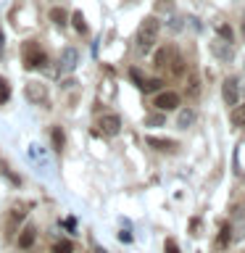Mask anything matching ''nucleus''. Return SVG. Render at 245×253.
<instances>
[{"label": "nucleus", "mask_w": 245, "mask_h": 253, "mask_svg": "<svg viewBox=\"0 0 245 253\" xmlns=\"http://www.w3.org/2000/svg\"><path fill=\"white\" fill-rule=\"evenodd\" d=\"M158 32H161V21H158L156 16H145V19L140 21L137 37H134V42H137V50H140V53H148L150 47L156 45Z\"/></svg>", "instance_id": "obj_1"}, {"label": "nucleus", "mask_w": 245, "mask_h": 253, "mask_svg": "<svg viewBox=\"0 0 245 253\" xmlns=\"http://www.w3.org/2000/svg\"><path fill=\"white\" fill-rule=\"evenodd\" d=\"M27 161L35 166V169L40 174H47L53 169V164H50V153H47V148H42L40 142H29V148H27Z\"/></svg>", "instance_id": "obj_2"}, {"label": "nucleus", "mask_w": 245, "mask_h": 253, "mask_svg": "<svg viewBox=\"0 0 245 253\" xmlns=\"http://www.w3.org/2000/svg\"><path fill=\"white\" fill-rule=\"evenodd\" d=\"M47 63V55L37 47V42L24 45V69H42Z\"/></svg>", "instance_id": "obj_3"}, {"label": "nucleus", "mask_w": 245, "mask_h": 253, "mask_svg": "<svg viewBox=\"0 0 245 253\" xmlns=\"http://www.w3.org/2000/svg\"><path fill=\"white\" fill-rule=\"evenodd\" d=\"M24 98L29 103H35V106H45L47 103V87L42 82H29L24 87Z\"/></svg>", "instance_id": "obj_4"}, {"label": "nucleus", "mask_w": 245, "mask_h": 253, "mask_svg": "<svg viewBox=\"0 0 245 253\" xmlns=\"http://www.w3.org/2000/svg\"><path fill=\"white\" fill-rule=\"evenodd\" d=\"M179 106V95L174 90H166V92H158L156 95V108L158 111H174Z\"/></svg>", "instance_id": "obj_5"}, {"label": "nucleus", "mask_w": 245, "mask_h": 253, "mask_svg": "<svg viewBox=\"0 0 245 253\" xmlns=\"http://www.w3.org/2000/svg\"><path fill=\"white\" fill-rule=\"evenodd\" d=\"M221 98H224L227 106H237L240 103V84H237V79H227L224 87H221Z\"/></svg>", "instance_id": "obj_6"}, {"label": "nucleus", "mask_w": 245, "mask_h": 253, "mask_svg": "<svg viewBox=\"0 0 245 253\" xmlns=\"http://www.w3.org/2000/svg\"><path fill=\"white\" fill-rule=\"evenodd\" d=\"M98 126L103 134H119V129H122V119H119L116 114H106L98 119Z\"/></svg>", "instance_id": "obj_7"}, {"label": "nucleus", "mask_w": 245, "mask_h": 253, "mask_svg": "<svg viewBox=\"0 0 245 253\" xmlns=\"http://www.w3.org/2000/svg\"><path fill=\"white\" fill-rule=\"evenodd\" d=\"M79 63V50L77 47H63L61 53V71H74Z\"/></svg>", "instance_id": "obj_8"}, {"label": "nucleus", "mask_w": 245, "mask_h": 253, "mask_svg": "<svg viewBox=\"0 0 245 253\" xmlns=\"http://www.w3.org/2000/svg\"><path fill=\"white\" fill-rule=\"evenodd\" d=\"M211 53L216 55L221 61H232V45L224 42V40H216V42H211Z\"/></svg>", "instance_id": "obj_9"}, {"label": "nucleus", "mask_w": 245, "mask_h": 253, "mask_svg": "<svg viewBox=\"0 0 245 253\" xmlns=\"http://www.w3.org/2000/svg\"><path fill=\"white\" fill-rule=\"evenodd\" d=\"M35 240H37V229L32 227V224L24 227L21 235H19V248H21V251H29L32 245H35Z\"/></svg>", "instance_id": "obj_10"}, {"label": "nucleus", "mask_w": 245, "mask_h": 253, "mask_svg": "<svg viewBox=\"0 0 245 253\" xmlns=\"http://www.w3.org/2000/svg\"><path fill=\"white\" fill-rule=\"evenodd\" d=\"M145 142L150 148H156V150H174L177 148V142L169 140V137H156V134H150V137H145Z\"/></svg>", "instance_id": "obj_11"}, {"label": "nucleus", "mask_w": 245, "mask_h": 253, "mask_svg": "<svg viewBox=\"0 0 245 253\" xmlns=\"http://www.w3.org/2000/svg\"><path fill=\"white\" fill-rule=\"evenodd\" d=\"M195 124V111L193 108H182L179 116H177V126L179 129H187V126Z\"/></svg>", "instance_id": "obj_12"}, {"label": "nucleus", "mask_w": 245, "mask_h": 253, "mask_svg": "<svg viewBox=\"0 0 245 253\" xmlns=\"http://www.w3.org/2000/svg\"><path fill=\"white\" fill-rule=\"evenodd\" d=\"M171 58H174V50H171V47H161V50L156 53L153 63H156L158 69H166V66H169V61H171Z\"/></svg>", "instance_id": "obj_13"}, {"label": "nucleus", "mask_w": 245, "mask_h": 253, "mask_svg": "<svg viewBox=\"0 0 245 253\" xmlns=\"http://www.w3.org/2000/svg\"><path fill=\"white\" fill-rule=\"evenodd\" d=\"M229 119H232L235 126H245V103H237V106H232V114H229Z\"/></svg>", "instance_id": "obj_14"}, {"label": "nucleus", "mask_w": 245, "mask_h": 253, "mask_svg": "<svg viewBox=\"0 0 245 253\" xmlns=\"http://www.w3.org/2000/svg\"><path fill=\"white\" fill-rule=\"evenodd\" d=\"M50 137H53V148H55V150H63V148H66V137H63V129H61V126H53V129H50Z\"/></svg>", "instance_id": "obj_15"}, {"label": "nucleus", "mask_w": 245, "mask_h": 253, "mask_svg": "<svg viewBox=\"0 0 245 253\" xmlns=\"http://www.w3.org/2000/svg\"><path fill=\"white\" fill-rule=\"evenodd\" d=\"M50 19L58 24V27H66L69 24V11H63V8H50Z\"/></svg>", "instance_id": "obj_16"}, {"label": "nucleus", "mask_w": 245, "mask_h": 253, "mask_svg": "<svg viewBox=\"0 0 245 253\" xmlns=\"http://www.w3.org/2000/svg\"><path fill=\"white\" fill-rule=\"evenodd\" d=\"M71 19V24H74V29L79 32V35H87V24H84V16H82V11H74L69 16Z\"/></svg>", "instance_id": "obj_17"}, {"label": "nucleus", "mask_w": 245, "mask_h": 253, "mask_svg": "<svg viewBox=\"0 0 245 253\" xmlns=\"http://www.w3.org/2000/svg\"><path fill=\"white\" fill-rule=\"evenodd\" d=\"M161 79H142V84H140V90L142 92H158L161 90Z\"/></svg>", "instance_id": "obj_18"}, {"label": "nucleus", "mask_w": 245, "mask_h": 253, "mask_svg": "<svg viewBox=\"0 0 245 253\" xmlns=\"http://www.w3.org/2000/svg\"><path fill=\"white\" fill-rule=\"evenodd\" d=\"M229 240H232V229H229V227L224 224V227L219 229V237H216V243L221 245V248H227V245H229Z\"/></svg>", "instance_id": "obj_19"}, {"label": "nucleus", "mask_w": 245, "mask_h": 253, "mask_svg": "<svg viewBox=\"0 0 245 253\" xmlns=\"http://www.w3.org/2000/svg\"><path fill=\"white\" fill-rule=\"evenodd\" d=\"M8 98H11V84H8L5 77H0V106L8 103Z\"/></svg>", "instance_id": "obj_20"}, {"label": "nucleus", "mask_w": 245, "mask_h": 253, "mask_svg": "<svg viewBox=\"0 0 245 253\" xmlns=\"http://www.w3.org/2000/svg\"><path fill=\"white\" fill-rule=\"evenodd\" d=\"M53 253H74V245H71V240H58L53 245Z\"/></svg>", "instance_id": "obj_21"}, {"label": "nucleus", "mask_w": 245, "mask_h": 253, "mask_svg": "<svg viewBox=\"0 0 245 253\" xmlns=\"http://www.w3.org/2000/svg\"><path fill=\"white\" fill-rule=\"evenodd\" d=\"M163 122H166L163 114H148V116H145V124H148V126H161Z\"/></svg>", "instance_id": "obj_22"}, {"label": "nucleus", "mask_w": 245, "mask_h": 253, "mask_svg": "<svg viewBox=\"0 0 245 253\" xmlns=\"http://www.w3.org/2000/svg\"><path fill=\"white\" fill-rule=\"evenodd\" d=\"M216 32H219V37L224 40V42H232V29H229L227 24H219V27H216Z\"/></svg>", "instance_id": "obj_23"}, {"label": "nucleus", "mask_w": 245, "mask_h": 253, "mask_svg": "<svg viewBox=\"0 0 245 253\" xmlns=\"http://www.w3.org/2000/svg\"><path fill=\"white\" fill-rule=\"evenodd\" d=\"M129 79H132V82H134V84H137V87L142 84V74H140V71H137V69H132V71H129Z\"/></svg>", "instance_id": "obj_24"}, {"label": "nucleus", "mask_w": 245, "mask_h": 253, "mask_svg": "<svg viewBox=\"0 0 245 253\" xmlns=\"http://www.w3.org/2000/svg\"><path fill=\"white\" fill-rule=\"evenodd\" d=\"M171 8V0H158L156 3V11H169Z\"/></svg>", "instance_id": "obj_25"}, {"label": "nucleus", "mask_w": 245, "mask_h": 253, "mask_svg": "<svg viewBox=\"0 0 245 253\" xmlns=\"http://www.w3.org/2000/svg\"><path fill=\"white\" fill-rule=\"evenodd\" d=\"M169 29H174V32H179V29H182V19H179V16H174V19L169 21Z\"/></svg>", "instance_id": "obj_26"}, {"label": "nucleus", "mask_w": 245, "mask_h": 253, "mask_svg": "<svg viewBox=\"0 0 245 253\" xmlns=\"http://www.w3.org/2000/svg\"><path fill=\"white\" fill-rule=\"evenodd\" d=\"M166 253H179V248H177L174 240H166Z\"/></svg>", "instance_id": "obj_27"}, {"label": "nucleus", "mask_w": 245, "mask_h": 253, "mask_svg": "<svg viewBox=\"0 0 245 253\" xmlns=\"http://www.w3.org/2000/svg\"><path fill=\"white\" fill-rule=\"evenodd\" d=\"M119 240H122V243H132V235L124 229V232H119Z\"/></svg>", "instance_id": "obj_28"}, {"label": "nucleus", "mask_w": 245, "mask_h": 253, "mask_svg": "<svg viewBox=\"0 0 245 253\" xmlns=\"http://www.w3.org/2000/svg\"><path fill=\"white\" fill-rule=\"evenodd\" d=\"M63 224H66L69 229H74V227H77V219H66V221H63Z\"/></svg>", "instance_id": "obj_29"}, {"label": "nucleus", "mask_w": 245, "mask_h": 253, "mask_svg": "<svg viewBox=\"0 0 245 253\" xmlns=\"http://www.w3.org/2000/svg\"><path fill=\"white\" fill-rule=\"evenodd\" d=\"M3 45H5V40H3V29H0V55H3Z\"/></svg>", "instance_id": "obj_30"}, {"label": "nucleus", "mask_w": 245, "mask_h": 253, "mask_svg": "<svg viewBox=\"0 0 245 253\" xmlns=\"http://www.w3.org/2000/svg\"><path fill=\"white\" fill-rule=\"evenodd\" d=\"M95 253H106V251H103V248H95Z\"/></svg>", "instance_id": "obj_31"}]
</instances>
